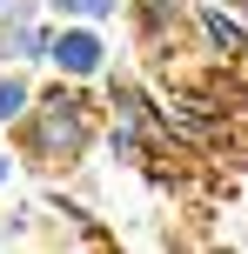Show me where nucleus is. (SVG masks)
I'll return each mask as SVG.
<instances>
[{"label":"nucleus","instance_id":"obj_1","mask_svg":"<svg viewBox=\"0 0 248 254\" xmlns=\"http://www.w3.org/2000/svg\"><path fill=\"white\" fill-rule=\"evenodd\" d=\"M61 67H74V74H94V67H101V47H94L87 34H74V40H61Z\"/></svg>","mask_w":248,"mask_h":254},{"label":"nucleus","instance_id":"obj_2","mask_svg":"<svg viewBox=\"0 0 248 254\" xmlns=\"http://www.w3.org/2000/svg\"><path fill=\"white\" fill-rule=\"evenodd\" d=\"M13 107H20V87H0V121H7Z\"/></svg>","mask_w":248,"mask_h":254},{"label":"nucleus","instance_id":"obj_3","mask_svg":"<svg viewBox=\"0 0 248 254\" xmlns=\"http://www.w3.org/2000/svg\"><path fill=\"white\" fill-rule=\"evenodd\" d=\"M61 7H74V13H101L107 0H61Z\"/></svg>","mask_w":248,"mask_h":254}]
</instances>
